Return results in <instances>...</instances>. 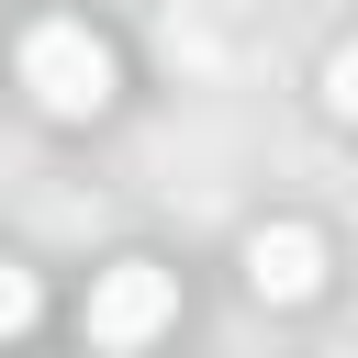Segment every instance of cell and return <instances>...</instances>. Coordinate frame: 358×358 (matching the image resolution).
<instances>
[{
    "mask_svg": "<svg viewBox=\"0 0 358 358\" xmlns=\"http://www.w3.org/2000/svg\"><path fill=\"white\" fill-rule=\"evenodd\" d=\"M246 280H257V302H313L324 291V235L313 224H257L246 235Z\"/></svg>",
    "mask_w": 358,
    "mask_h": 358,
    "instance_id": "3",
    "label": "cell"
},
{
    "mask_svg": "<svg viewBox=\"0 0 358 358\" xmlns=\"http://www.w3.org/2000/svg\"><path fill=\"white\" fill-rule=\"evenodd\" d=\"M22 90H34V112L90 123V112H112V45L90 22H34L22 34Z\"/></svg>",
    "mask_w": 358,
    "mask_h": 358,
    "instance_id": "1",
    "label": "cell"
},
{
    "mask_svg": "<svg viewBox=\"0 0 358 358\" xmlns=\"http://www.w3.org/2000/svg\"><path fill=\"white\" fill-rule=\"evenodd\" d=\"M168 313H179V280H168L157 257H112V268L90 280V302H78V336L112 347V358H134V347L168 336Z\"/></svg>",
    "mask_w": 358,
    "mask_h": 358,
    "instance_id": "2",
    "label": "cell"
},
{
    "mask_svg": "<svg viewBox=\"0 0 358 358\" xmlns=\"http://www.w3.org/2000/svg\"><path fill=\"white\" fill-rule=\"evenodd\" d=\"M324 112H347V123H358V45H336V56H324Z\"/></svg>",
    "mask_w": 358,
    "mask_h": 358,
    "instance_id": "4",
    "label": "cell"
},
{
    "mask_svg": "<svg viewBox=\"0 0 358 358\" xmlns=\"http://www.w3.org/2000/svg\"><path fill=\"white\" fill-rule=\"evenodd\" d=\"M22 324H34V280L0 257V336H22Z\"/></svg>",
    "mask_w": 358,
    "mask_h": 358,
    "instance_id": "5",
    "label": "cell"
}]
</instances>
